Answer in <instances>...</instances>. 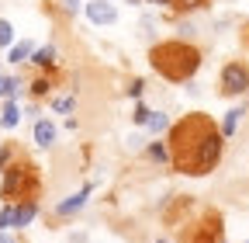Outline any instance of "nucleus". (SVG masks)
Instances as JSON below:
<instances>
[{"instance_id":"1","label":"nucleus","mask_w":249,"mask_h":243,"mask_svg":"<svg viewBox=\"0 0 249 243\" xmlns=\"http://www.w3.org/2000/svg\"><path fill=\"white\" fill-rule=\"evenodd\" d=\"M170 160L180 174L201 177L222 160V132L208 115H183L170 129Z\"/></svg>"},{"instance_id":"2","label":"nucleus","mask_w":249,"mask_h":243,"mask_svg":"<svg viewBox=\"0 0 249 243\" xmlns=\"http://www.w3.org/2000/svg\"><path fill=\"white\" fill-rule=\"evenodd\" d=\"M149 63H152V70L160 73V77L180 83V80H191L197 73L201 52L194 45H187V42H160V45H152Z\"/></svg>"},{"instance_id":"3","label":"nucleus","mask_w":249,"mask_h":243,"mask_svg":"<svg viewBox=\"0 0 249 243\" xmlns=\"http://www.w3.org/2000/svg\"><path fill=\"white\" fill-rule=\"evenodd\" d=\"M0 195L7 202L14 198H24V202H35L38 195V170L31 163H14L4 170V184H0Z\"/></svg>"},{"instance_id":"4","label":"nucleus","mask_w":249,"mask_h":243,"mask_svg":"<svg viewBox=\"0 0 249 243\" xmlns=\"http://www.w3.org/2000/svg\"><path fill=\"white\" fill-rule=\"evenodd\" d=\"M222 240V216L218 212H204V216L191 226H183V243H218Z\"/></svg>"},{"instance_id":"5","label":"nucleus","mask_w":249,"mask_h":243,"mask_svg":"<svg viewBox=\"0 0 249 243\" xmlns=\"http://www.w3.org/2000/svg\"><path fill=\"white\" fill-rule=\"evenodd\" d=\"M246 87H249V70L242 63H229L222 70V90L225 94H242Z\"/></svg>"},{"instance_id":"6","label":"nucleus","mask_w":249,"mask_h":243,"mask_svg":"<svg viewBox=\"0 0 249 243\" xmlns=\"http://www.w3.org/2000/svg\"><path fill=\"white\" fill-rule=\"evenodd\" d=\"M87 18L93 24H114L118 11H114V4H107V0H87Z\"/></svg>"},{"instance_id":"7","label":"nucleus","mask_w":249,"mask_h":243,"mask_svg":"<svg viewBox=\"0 0 249 243\" xmlns=\"http://www.w3.org/2000/svg\"><path fill=\"white\" fill-rule=\"evenodd\" d=\"M87 198H90V188L76 191V195H73V198H66V202H59V216H70V212L83 208V205H87Z\"/></svg>"},{"instance_id":"8","label":"nucleus","mask_w":249,"mask_h":243,"mask_svg":"<svg viewBox=\"0 0 249 243\" xmlns=\"http://www.w3.org/2000/svg\"><path fill=\"white\" fill-rule=\"evenodd\" d=\"M35 202H24V205H14V226H28L31 219H35Z\"/></svg>"},{"instance_id":"9","label":"nucleus","mask_w":249,"mask_h":243,"mask_svg":"<svg viewBox=\"0 0 249 243\" xmlns=\"http://www.w3.org/2000/svg\"><path fill=\"white\" fill-rule=\"evenodd\" d=\"M35 142L38 146H52L55 142V125H52V122H38V125H35Z\"/></svg>"},{"instance_id":"10","label":"nucleus","mask_w":249,"mask_h":243,"mask_svg":"<svg viewBox=\"0 0 249 243\" xmlns=\"http://www.w3.org/2000/svg\"><path fill=\"white\" fill-rule=\"evenodd\" d=\"M18 122H21V111H18V104H14V101H11V104H4V115H0V125H4V129H14Z\"/></svg>"},{"instance_id":"11","label":"nucleus","mask_w":249,"mask_h":243,"mask_svg":"<svg viewBox=\"0 0 249 243\" xmlns=\"http://www.w3.org/2000/svg\"><path fill=\"white\" fill-rule=\"evenodd\" d=\"M31 63H38V66H52V63H55V49H52V45L38 49L35 56H31Z\"/></svg>"},{"instance_id":"12","label":"nucleus","mask_w":249,"mask_h":243,"mask_svg":"<svg viewBox=\"0 0 249 243\" xmlns=\"http://www.w3.org/2000/svg\"><path fill=\"white\" fill-rule=\"evenodd\" d=\"M145 125H149L152 132H163V129L170 125V118H166L163 111H152V115H149V122H145Z\"/></svg>"},{"instance_id":"13","label":"nucleus","mask_w":249,"mask_h":243,"mask_svg":"<svg viewBox=\"0 0 249 243\" xmlns=\"http://www.w3.org/2000/svg\"><path fill=\"white\" fill-rule=\"evenodd\" d=\"M18 87H21V83H18L14 77H0V98H14Z\"/></svg>"},{"instance_id":"14","label":"nucleus","mask_w":249,"mask_h":243,"mask_svg":"<svg viewBox=\"0 0 249 243\" xmlns=\"http://www.w3.org/2000/svg\"><path fill=\"white\" fill-rule=\"evenodd\" d=\"M239 115H242V108H232V111L225 115V125H222V136H232V132H235V125H239Z\"/></svg>"},{"instance_id":"15","label":"nucleus","mask_w":249,"mask_h":243,"mask_svg":"<svg viewBox=\"0 0 249 243\" xmlns=\"http://www.w3.org/2000/svg\"><path fill=\"white\" fill-rule=\"evenodd\" d=\"M211 0H173V7L177 11H201V7H208Z\"/></svg>"},{"instance_id":"16","label":"nucleus","mask_w":249,"mask_h":243,"mask_svg":"<svg viewBox=\"0 0 249 243\" xmlns=\"http://www.w3.org/2000/svg\"><path fill=\"white\" fill-rule=\"evenodd\" d=\"M28 56H31V42H21V45L11 49V63H24Z\"/></svg>"},{"instance_id":"17","label":"nucleus","mask_w":249,"mask_h":243,"mask_svg":"<svg viewBox=\"0 0 249 243\" xmlns=\"http://www.w3.org/2000/svg\"><path fill=\"white\" fill-rule=\"evenodd\" d=\"M14 42V28H11V21H0V45H11Z\"/></svg>"},{"instance_id":"18","label":"nucleus","mask_w":249,"mask_h":243,"mask_svg":"<svg viewBox=\"0 0 249 243\" xmlns=\"http://www.w3.org/2000/svg\"><path fill=\"white\" fill-rule=\"evenodd\" d=\"M149 157H152V160H160V163H163V160H170V153H166V146H163V142H156V146L149 149Z\"/></svg>"},{"instance_id":"19","label":"nucleus","mask_w":249,"mask_h":243,"mask_svg":"<svg viewBox=\"0 0 249 243\" xmlns=\"http://www.w3.org/2000/svg\"><path fill=\"white\" fill-rule=\"evenodd\" d=\"M52 108H55V111H70V108H73V98H55Z\"/></svg>"},{"instance_id":"20","label":"nucleus","mask_w":249,"mask_h":243,"mask_svg":"<svg viewBox=\"0 0 249 243\" xmlns=\"http://www.w3.org/2000/svg\"><path fill=\"white\" fill-rule=\"evenodd\" d=\"M149 115H152V111H149L145 104H139V108H135V122H139V125H145V122H149Z\"/></svg>"},{"instance_id":"21","label":"nucleus","mask_w":249,"mask_h":243,"mask_svg":"<svg viewBox=\"0 0 249 243\" xmlns=\"http://www.w3.org/2000/svg\"><path fill=\"white\" fill-rule=\"evenodd\" d=\"M142 87H145V83H142V80H135V83L128 87V94H132V98H139V94H142Z\"/></svg>"},{"instance_id":"22","label":"nucleus","mask_w":249,"mask_h":243,"mask_svg":"<svg viewBox=\"0 0 249 243\" xmlns=\"http://www.w3.org/2000/svg\"><path fill=\"white\" fill-rule=\"evenodd\" d=\"M80 4H83V0H62V7H66V11H76Z\"/></svg>"},{"instance_id":"23","label":"nucleus","mask_w":249,"mask_h":243,"mask_svg":"<svg viewBox=\"0 0 249 243\" xmlns=\"http://www.w3.org/2000/svg\"><path fill=\"white\" fill-rule=\"evenodd\" d=\"M0 243H14V240H11V236H7V233H0Z\"/></svg>"},{"instance_id":"24","label":"nucleus","mask_w":249,"mask_h":243,"mask_svg":"<svg viewBox=\"0 0 249 243\" xmlns=\"http://www.w3.org/2000/svg\"><path fill=\"white\" fill-rule=\"evenodd\" d=\"M149 4H173V0H149Z\"/></svg>"},{"instance_id":"25","label":"nucleus","mask_w":249,"mask_h":243,"mask_svg":"<svg viewBox=\"0 0 249 243\" xmlns=\"http://www.w3.org/2000/svg\"><path fill=\"white\" fill-rule=\"evenodd\" d=\"M242 42H246V45H249V32H246V35H242Z\"/></svg>"},{"instance_id":"26","label":"nucleus","mask_w":249,"mask_h":243,"mask_svg":"<svg viewBox=\"0 0 249 243\" xmlns=\"http://www.w3.org/2000/svg\"><path fill=\"white\" fill-rule=\"evenodd\" d=\"M160 243H170V240H160Z\"/></svg>"},{"instance_id":"27","label":"nucleus","mask_w":249,"mask_h":243,"mask_svg":"<svg viewBox=\"0 0 249 243\" xmlns=\"http://www.w3.org/2000/svg\"><path fill=\"white\" fill-rule=\"evenodd\" d=\"M132 4H135V0H132Z\"/></svg>"}]
</instances>
